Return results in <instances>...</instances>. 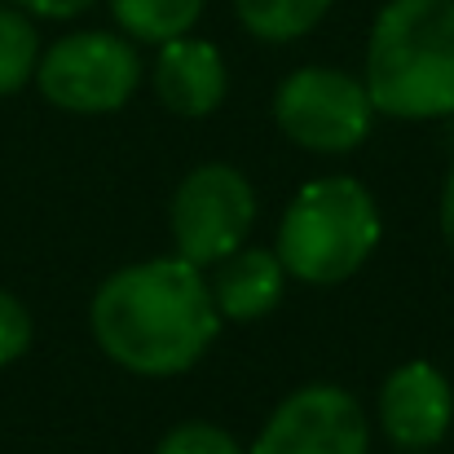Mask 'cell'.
Returning a JSON list of instances; mask_svg holds the SVG:
<instances>
[{
    "instance_id": "obj_1",
    "label": "cell",
    "mask_w": 454,
    "mask_h": 454,
    "mask_svg": "<svg viewBox=\"0 0 454 454\" xmlns=\"http://www.w3.org/2000/svg\"><path fill=\"white\" fill-rule=\"evenodd\" d=\"M98 348L146 380L190 371L216 340L221 313L203 270L181 256H154L115 270L89 304Z\"/></svg>"
},
{
    "instance_id": "obj_2",
    "label": "cell",
    "mask_w": 454,
    "mask_h": 454,
    "mask_svg": "<svg viewBox=\"0 0 454 454\" xmlns=\"http://www.w3.org/2000/svg\"><path fill=\"white\" fill-rule=\"evenodd\" d=\"M362 84L375 115H454V0H388L366 40Z\"/></svg>"
},
{
    "instance_id": "obj_3",
    "label": "cell",
    "mask_w": 454,
    "mask_h": 454,
    "mask_svg": "<svg viewBox=\"0 0 454 454\" xmlns=\"http://www.w3.org/2000/svg\"><path fill=\"white\" fill-rule=\"evenodd\" d=\"M380 247V207L357 176H317L296 190L278 221V261L309 287L348 283Z\"/></svg>"
},
{
    "instance_id": "obj_4",
    "label": "cell",
    "mask_w": 454,
    "mask_h": 454,
    "mask_svg": "<svg viewBox=\"0 0 454 454\" xmlns=\"http://www.w3.org/2000/svg\"><path fill=\"white\" fill-rule=\"evenodd\" d=\"M142 84V58L129 35L71 31L53 40L35 62V89L49 106L71 115H111Z\"/></svg>"
},
{
    "instance_id": "obj_5",
    "label": "cell",
    "mask_w": 454,
    "mask_h": 454,
    "mask_svg": "<svg viewBox=\"0 0 454 454\" xmlns=\"http://www.w3.org/2000/svg\"><path fill=\"white\" fill-rule=\"evenodd\" d=\"M256 225V190L230 163H203L181 176L168 203V230L176 256L194 270H212L234 256Z\"/></svg>"
},
{
    "instance_id": "obj_6",
    "label": "cell",
    "mask_w": 454,
    "mask_h": 454,
    "mask_svg": "<svg viewBox=\"0 0 454 454\" xmlns=\"http://www.w3.org/2000/svg\"><path fill=\"white\" fill-rule=\"evenodd\" d=\"M274 124L309 154H348L371 137L375 106L357 75L335 67H301L274 93Z\"/></svg>"
},
{
    "instance_id": "obj_7",
    "label": "cell",
    "mask_w": 454,
    "mask_h": 454,
    "mask_svg": "<svg viewBox=\"0 0 454 454\" xmlns=\"http://www.w3.org/2000/svg\"><path fill=\"white\" fill-rule=\"evenodd\" d=\"M247 454H371V419L340 384H309L274 406Z\"/></svg>"
},
{
    "instance_id": "obj_8",
    "label": "cell",
    "mask_w": 454,
    "mask_h": 454,
    "mask_svg": "<svg viewBox=\"0 0 454 454\" xmlns=\"http://www.w3.org/2000/svg\"><path fill=\"white\" fill-rule=\"evenodd\" d=\"M450 424L454 388L433 362H406L380 384V428L397 450H437Z\"/></svg>"
},
{
    "instance_id": "obj_9",
    "label": "cell",
    "mask_w": 454,
    "mask_h": 454,
    "mask_svg": "<svg viewBox=\"0 0 454 454\" xmlns=\"http://www.w3.org/2000/svg\"><path fill=\"white\" fill-rule=\"evenodd\" d=\"M151 80L154 98L181 120L212 115L230 93V71H225L221 49L207 40H194V35H176V40L159 44Z\"/></svg>"
},
{
    "instance_id": "obj_10",
    "label": "cell",
    "mask_w": 454,
    "mask_h": 454,
    "mask_svg": "<svg viewBox=\"0 0 454 454\" xmlns=\"http://www.w3.org/2000/svg\"><path fill=\"white\" fill-rule=\"evenodd\" d=\"M212 301L221 322H256L283 301L287 270L274 247H239L221 265H212Z\"/></svg>"
},
{
    "instance_id": "obj_11",
    "label": "cell",
    "mask_w": 454,
    "mask_h": 454,
    "mask_svg": "<svg viewBox=\"0 0 454 454\" xmlns=\"http://www.w3.org/2000/svg\"><path fill=\"white\" fill-rule=\"evenodd\" d=\"M207 0H111V13L129 40L168 44L176 35H190V27L203 18Z\"/></svg>"
},
{
    "instance_id": "obj_12",
    "label": "cell",
    "mask_w": 454,
    "mask_h": 454,
    "mask_svg": "<svg viewBox=\"0 0 454 454\" xmlns=\"http://www.w3.org/2000/svg\"><path fill=\"white\" fill-rule=\"evenodd\" d=\"M326 9L331 0H234L239 22L265 44H287L309 35Z\"/></svg>"
},
{
    "instance_id": "obj_13",
    "label": "cell",
    "mask_w": 454,
    "mask_h": 454,
    "mask_svg": "<svg viewBox=\"0 0 454 454\" xmlns=\"http://www.w3.org/2000/svg\"><path fill=\"white\" fill-rule=\"evenodd\" d=\"M40 62V35L31 27V13L18 4H0V98L27 89L35 80Z\"/></svg>"
},
{
    "instance_id": "obj_14",
    "label": "cell",
    "mask_w": 454,
    "mask_h": 454,
    "mask_svg": "<svg viewBox=\"0 0 454 454\" xmlns=\"http://www.w3.org/2000/svg\"><path fill=\"white\" fill-rule=\"evenodd\" d=\"M154 454H247L239 446L234 433L216 428V424H203V419H190V424H176L159 437Z\"/></svg>"
},
{
    "instance_id": "obj_15",
    "label": "cell",
    "mask_w": 454,
    "mask_h": 454,
    "mask_svg": "<svg viewBox=\"0 0 454 454\" xmlns=\"http://www.w3.org/2000/svg\"><path fill=\"white\" fill-rule=\"evenodd\" d=\"M31 335H35V326H31L27 304L18 301L13 292L0 287V366L18 362V357L31 348Z\"/></svg>"
},
{
    "instance_id": "obj_16",
    "label": "cell",
    "mask_w": 454,
    "mask_h": 454,
    "mask_svg": "<svg viewBox=\"0 0 454 454\" xmlns=\"http://www.w3.org/2000/svg\"><path fill=\"white\" fill-rule=\"evenodd\" d=\"M18 4L22 13H35V18H75L84 9H93L98 0H9Z\"/></svg>"
},
{
    "instance_id": "obj_17",
    "label": "cell",
    "mask_w": 454,
    "mask_h": 454,
    "mask_svg": "<svg viewBox=\"0 0 454 454\" xmlns=\"http://www.w3.org/2000/svg\"><path fill=\"white\" fill-rule=\"evenodd\" d=\"M442 239H446V247L454 252V168H450V176H446V190H442Z\"/></svg>"
},
{
    "instance_id": "obj_18",
    "label": "cell",
    "mask_w": 454,
    "mask_h": 454,
    "mask_svg": "<svg viewBox=\"0 0 454 454\" xmlns=\"http://www.w3.org/2000/svg\"><path fill=\"white\" fill-rule=\"evenodd\" d=\"M424 454H428V450H424Z\"/></svg>"
}]
</instances>
